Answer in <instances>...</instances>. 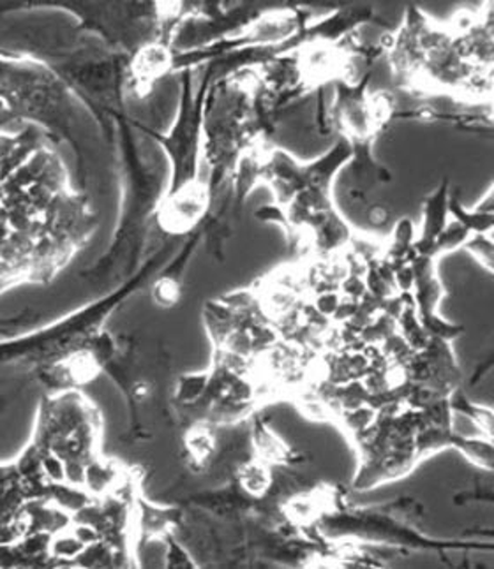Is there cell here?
Here are the masks:
<instances>
[{"label": "cell", "instance_id": "cell-8", "mask_svg": "<svg viewBox=\"0 0 494 569\" xmlns=\"http://www.w3.org/2000/svg\"><path fill=\"white\" fill-rule=\"evenodd\" d=\"M466 251L481 263L487 273H493L494 268V243L493 234H472L465 243Z\"/></svg>", "mask_w": 494, "mask_h": 569}, {"label": "cell", "instance_id": "cell-4", "mask_svg": "<svg viewBox=\"0 0 494 569\" xmlns=\"http://www.w3.org/2000/svg\"><path fill=\"white\" fill-rule=\"evenodd\" d=\"M424 517L415 499L401 498L384 505L352 506L342 489L320 485L316 490L312 519L304 535L322 543L378 545L403 552H468L493 550V543L477 541H447L431 538L418 529Z\"/></svg>", "mask_w": 494, "mask_h": 569}, {"label": "cell", "instance_id": "cell-6", "mask_svg": "<svg viewBox=\"0 0 494 569\" xmlns=\"http://www.w3.org/2000/svg\"><path fill=\"white\" fill-rule=\"evenodd\" d=\"M373 68L364 72L357 81L342 78L336 81V96L333 107L325 108L322 134H336L337 140L352 152L348 167L349 183L346 196L349 203L366 204L379 186L393 182V173L376 161L373 147L379 132L397 117L394 99L387 92L369 94Z\"/></svg>", "mask_w": 494, "mask_h": 569}, {"label": "cell", "instance_id": "cell-5", "mask_svg": "<svg viewBox=\"0 0 494 569\" xmlns=\"http://www.w3.org/2000/svg\"><path fill=\"white\" fill-rule=\"evenodd\" d=\"M73 94L43 60L0 50V122L34 126L57 143L68 141L77 153L81 188H86L87 153L75 126Z\"/></svg>", "mask_w": 494, "mask_h": 569}, {"label": "cell", "instance_id": "cell-7", "mask_svg": "<svg viewBox=\"0 0 494 569\" xmlns=\"http://www.w3.org/2000/svg\"><path fill=\"white\" fill-rule=\"evenodd\" d=\"M451 196V183L444 179V182L439 183L438 188L431 192L422 204V224L417 230V238H415V254L431 258V249L435 246L436 238L451 222V210H448Z\"/></svg>", "mask_w": 494, "mask_h": 569}, {"label": "cell", "instance_id": "cell-3", "mask_svg": "<svg viewBox=\"0 0 494 569\" xmlns=\"http://www.w3.org/2000/svg\"><path fill=\"white\" fill-rule=\"evenodd\" d=\"M352 152L337 140L327 153L303 162L270 143L261 153L260 186H269L274 203L258 210V219L281 226L292 246L304 247L315 258L349 251L355 233L334 203V182Z\"/></svg>", "mask_w": 494, "mask_h": 569}, {"label": "cell", "instance_id": "cell-9", "mask_svg": "<svg viewBox=\"0 0 494 569\" xmlns=\"http://www.w3.org/2000/svg\"><path fill=\"white\" fill-rule=\"evenodd\" d=\"M367 217H369V222L373 228H382V226L387 224L388 219H391V212L388 209H385L384 204H373L367 210Z\"/></svg>", "mask_w": 494, "mask_h": 569}, {"label": "cell", "instance_id": "cell-2", "mask_svg": "<svg viewBox=\"0 0 494 569\" xmlns=\"http://www.w3.org/2000/svg\"><path fill=\"white\" fill-rule=\"evenodd\" d=\"M384 57L399 89L415 96H448L466 107H493V4L439 23L406 9L399 29L385 38Z\"/></svg>", "mask_w": 494, "mask_h": 569}, {"label": "cell", "instance_id": "cell-1", "mask_svg": "<svg viewBox=\"0 0 494 569\" xmlns=\"http://www.w3.org/2000/svg\"><path fill=\"white\" fill-rule=\"evenodd\" d=\"M57 144L34 126L0 129V295L51 281L95 234L98 216Z\"/></svg>", "mask_w": 494, "mask_h": 569}]
</instances>
